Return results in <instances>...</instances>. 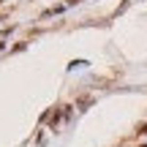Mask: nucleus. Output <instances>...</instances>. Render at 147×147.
I'll use <instances>...</instances> for the list:
<instances>
[{
    "mask_svg": "<svg viewBox=\"0 0 147 147\" xmlns=\"http://www.w3.org/2000/svg\"><path fill=\"white\" fill-rule=\"evenodd\" d=\"M139 134H147V125H139Z\"/></svg>",
    "mask_w": 147,
    "mask_h": 147,
    "instance_id": "1",
    "label": "nucleus"
},
{
    "mask_svg": "<svg viewBox=\"0 0 147 147\" xmlns=\"http://www.w3.org/2000/svg\"><path fill=\"white\" fill-rule=\"evenodd\" d=\"M139 147H147V144H139Z\"/></svg>",
    "mask_w": 147,
    "mask_h": 147,
    "instance_id": "2",
    "label": "nucleus"
}]
</instances>
